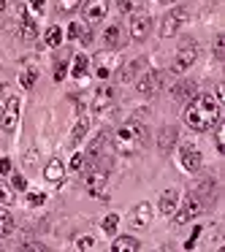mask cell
<instances>
[{"instance_id":"cell-1","label":"cell","mask_w":225,"mask_h":252,"mask_svg":"<svg viewBox=\"0 0 225 252\" xmlns=\"http://www.w3.org/2000/svg\"><path fill=\"white\" fill-rule=\"evenodd\" d=\"M185 125L195 133H206L220 125V100L212 93L193 95L185 109Z\"/></svg>"},{"instance_id":"cell-2","label":"cell","mask_w":225,"mask_h":252,"mask_svg":"<svg viewBox=\"0 0 225 252\" xmlns=\"http://www.w3.org/2000/svg\"><path fill=\"white\" fill-rule=\"evenodd\" d=\"M147 141H149V130H147V125L138 122V120H130V122H125V125H120L114 133V149L120 155H125V158L141 152V149L147 147Z\"/></svg>"},{"instance_id":"cell-3","label":"cell","mask_w":225,"mask_h":252,"mask_svg":"<svg viewBox=\"0 0 225 252\" xmlns=\"http://www.w3.org/2000/svg\"><path fill=\"white\" fill-rule=\"evenodd\" d=\"M187 22V8L185 6H174L165 11V17L160 19V38H174L182 30V25Z\"/></svg>"},{"instance_id":"cell-4","label":"cell","mask_w":225,"mask_h":252,"mask_svg":"<svg viewBox=\"0 0 225 252\" xmlns=\"http://www.w3.org/2000/svg\"><path fill=\"white\" fill-rule=\"evenodd\" d=\"M106 185H109V168H103V165H95L87 171V190L90 195H95L98 201H109V192H106Z\"/></svg>"},{"instance_id":"cell-5","label":"cell","mask_w":225,"mask_h":252,"mask_svg":"<svg viewBox=\"0 0 225 252\" xmlns=\"http://www.w3.org/2000/svg\"><path fill=\"white\" fill-rule=\"evenodd\" d=\"M179 212H174L176 214V225H185V222H190V220H195V217H201L203 214V198L201 195H187L185 201H179Z\"/></svg>"},{"instance_id":"cell-6","label":"cell","mask_w":225,"mask_h":252,"mask_svg":"<svg viewBox=\"0 0 225 252\" xmlns=\"http://www.w3.org/2000/svg\"><path fill=\"white\" fill-rule=\"evenodd\" d=\"M82 19L87 25H100L109 14V0H82Z\"/></svg>"},{"instance_id":"cell-7","label":"cell","mask_w":225,"mask_h":252,"mask_svg":"<svg viewBox=\"0 0 225 252\" xmlns=\"http://www.w3.org/2000/svg\"><path fill=\"white\" fill-rule=\"evenodd\" d=\"M128 30H130L133 41H147L149 33H152V17L144 14V11H130V25H128Z\"/></svg>"},{"instance_id":"cell-8","label":"cell","mask_w":225,"mask_h":252,"mask_svg":"<svg viewBox=\"0 0 225 252\" xmlns=\"http://www.w3.org/2000/svg\"><path fill=\"white\" fill-rule=\"evenodd\" d=\"M114 100H117V93H114V87H109V84H103V87H98V90H95L93 100H90V109H93L95 114H103V111H109L111 106H114Z\"/></svg>"},{"instance_id":"cell-9","label":"cell","mask_w":225,"mask_h":252,"mask_svg":"<svg viewBox=\"0 0 225 252\" xmlns=\"http://www.w3.org/2000/svg\"><path fill=\"white\" fill-rule=\"evenodd\" d=\"M195 60H198V46L190 41V44H185L179 52H176L171 71H174V73H182V71H187V68H193V63H195Z\"/></svg>"},{"instance_id":"cell-10","label":"cell","mask_w":225,"mask_h":252,"mask_svg":"<svg viewBox=\"0 0 225 252\" xmlns=\"http://www.w3.org/2000/svg\"><path fill=\"white\" fill-rule=\"evenodd\" d=\"M201 163H203L201 152H198L193 144H182V147H179V165H182V168L190 171V174H195V171L201 168Z\"/></svg>"},{"instance_id":"cell-11","label":"cell","mask_w":225,"mask_h":252,"mask_svg":"<svg viewBox=\"0 0 225 252\" xmlns=\"http://www.w3.org/2000/svg\"><path fill=\"white\" fill-rule=\"evenodd\" d=\"M160 84H163V76H160V71H144L141 76L136 79V90L141 95H155L160 90Z\"/></svg>"},{"instance_id":"cell-12","label":"cell","mask_w":225,"mask_h":252,"mask_svg":"<svg viewBox=\"0 0 225 252\" xmlns=\"http://www.w3.org/2000/svg\"><path fill=\"white\" fill-rule=\"evenodd\" d=\"M17 122H19V98L11 95V98L6 100V109H3V130L14 133L17 130Z\"/></svg>"},{"instance_id":"cell-13","label":"cell","mask_w":225,"mask_h":252,"mask_svg":"<svg viewBox=\"0 0 225 252\" xmlns=\"http://www.w3.org/2000/svg\"><path fill=\"white\" fill-rule=\"evenodd\" d=\"M149 222H152V203H147V201L136 203L130 209V225L133 228H147Z\"/></svg>"},{"instance_id":"cell-14","label":"cell","mask_w":225,"mask_h":252,"mask_svg":"<svg viewBox=\"0 0 225 252\" xmlns=\"http://www.w3.org/2000/svg\"><path fill=\"white\" fill-rule=\"evenodd\" d=\"M141 71H147V60H144V57H138V60L125 63V65H122V73H120V82H122V84L136 82V79L141 76Z\"/></svg>"},{"instance_id":"cell-15","label":"cell","mask_w":225,"mask_h":252,"mask_svg":"<svg viewBox=\"0 0 225 252\" xmlns=\"http://www.w3.org/2000/svg\"><path fill=\"white\" fill-rule=\"evenodd\" d=\"M44 179L49 185H63V179H65V163L60 158H52L44 168Z\"/></svg>"},{"instance_id":"cell-16","label":"cell","mask_w":225,"mask_h":252,"mask_svg":"<svg viewBox=\"0 0 225 252\" xmlns=\"http://www.w3.org/2000/svg\"><path fill=\"white\" fill-rule=\"evenodd\" d=\"M114 71V52H100L95 57V76L98 79H109Z\"/></svg>"},{"instance_id":"cell-17","label":"cell","mask_w":225,"mask_h":252,"mask_svg":"<svg viewBox=\"0 0 225 252\" xmlns=\"http://www.w3.org/2000/svg\"><path fill=\"white\" fill-rule=\"evenodd\" d=\"M103 41H106V46H109L111 52H117V49H122V44H125V35H122V25H109L106 28V33H103Z\"/></svg>"},{"instance_id":"cell-18","label":"cell","mask_w":225,"mask_h":252,"mask_svg":"<svg viewBox=\"0 0 225 252\" xmlns=\"http://www.w3.org/2000/svg\"><path fill=\"white\" fill-rule=\"evenodd\" d=\"M176 206H179V192L165 190L163 195H160V214H163V217H171V214L176 212Z\"/></svg>"},{"instance_id":"cell-19","label":"cell","mask_w":225,"mask_h":252,"mask_svg":"<svg viewBox=\"0 0 225 252\" xmlns=\"http://www.w3.org/2000/svg\"><path fill=\"white\" fill-rule=\"evenodd\" d=\"M111 250H114V252H138V250H141V241L133 239V236H114Z\"/></svg>"},{"instance_id":"cell-20","label":"cell","mask_w":225,"mask_h":252,"mask_svg":"<svg viewBox=\"0 0 225 252\" xmlns=\"http://www.w3.org/2000/svg\"><path fill=\"white\" fill-rule=\"evenodd\" d=\"M103 147H106V133H100V136H95L93 141H90V149H87V155H84V160H90V163H98Z\"/></svg>"},{"instance_id":"cell-21","label":"cell","mask_w":225,"mask_h":252,"mask_svg":"<svg viewBox=\"0 0 225 252\" xmlns=\"http://www.w3.org/2000/svg\"><path fill=\"white\" fill-rule=\"evenodd\" d=\"M87 71H90V57L84 55V52H79V55L73 57V63H71V73L76 79H84V76H87Z\"/></svg>"},{"instance_id":"cell-22","label":"cell","mask_w":225,"mask_h":252,"mask_svg":"<svg viewBox=\"0 0 225 252\" xmlns=\"http://www.w3.org/2000/svg\"><path fill=\"white\" fill-rule=\"evenodd\" d=\"M193 95H195V84H193V82H179L174 87V100H185V103H187Z\"/></svg>"},{"instance_id":"cell-23","label":"cell","mask_w":225,"mask_h":252,"mask_svg":"<svg viewBox=\"0 0 225 252\" xmlns=\"http://www.w3.org/2000/svg\"><path fill=\"white\" fill-rule=\"evenodd\" d=\"M14 230V217L6 209V203H0V236H8Z\"/></svg>"},{"instance_id":"cell-24","label":"cell","mask_w":225,"mask_h":252,"mask_svg":"<svg viewBox=\"0 0 225 252\" xmlns=\"http://www.w3.org/2000/svg\"><path fill=\"white\" fill-rule=\"evenodd\" d=\"M87 130H90V120L87 117H79V122L73 125V133H71V141L73 144H79V141H84V136H87Z\"/></svg>"},{"instance_id":"cell-25","label":"cell","mask_w":225,"mask_h":252,"mask_svg":"<svg viewBox=\"0 0 225 252\" xmlns=\"http://www.w3.org/2000/svg\"><path fill=\"white\" fill-rule=\"evenodd\" d=\"M158 144H160V149H163V152H171V147L176 144V127H163Z\"/></svg>"},{"instance_id":"cell-26","label":"cell","mask_w":225,"mask_h":252,"mask_svg":"<svg viewBox=\"0 0 225 252\" xmlns=\"http://www.w3.org/2000/svg\"><path fill=\"white\" fill-rule=\"evenodd\" d=\"M63 38H65V35H63V28H49V30H46V35H44V41H46L49 49H57V46L63 44Z\"/></svg>"},{"instance_id":"cell-27","label":"cell","mask_w":225,"mask_h":252,"mask_svg":"<svg viewBox=\"0 0 225 252\" xmlns=\"http://www.w3.org/2000/svg\"><path fill=\"white\" fill-rule=\"evenodd\" d=\"M117 225H120V217H117V214H106L103 222H100V228H103L106 236H114L117 233Z\"/></svg>"},{"instance_id":"cell-28","label":"cell","mask_w":225,"mask_h":252,"mask_svg":"<svg viewBox=\"0 0 225 252\" xmlns=\"http://www.w3.org/2000/svg\"><path fill=\"white\" fill-rule=\"evenodd\" d=\"M35 79H38V71H33V68H28V71L19 73V84H22L25 90H33Z\"/></svg>"},{"instance_id":"cell-29","label":"cell","mask_w":225,"mask_h":252,"mask_svg":"<svg viewBox=\"0 0 225 252\" xmlns=\"http://www.w3.org/2000/svg\"><path fill=\"white\" fill-rule=\"evenodd\" d=\"M35 35H38V28H35V22L30 17H25V22H22V38L25 41H33Z\"/></svg>"},{"instance_id":"cell-30","label":"cell","mask_w":225,"mask_h":252,"mask_svg":"<svg viewBox=\"0 0 225 252\" xmlns=\"http://www.w3.org/2000/svg\"><path fill=\"white\" fill-rule=\"evenodd\" d=\"M11 187H14V190H19V192H28V179H25L22 174H14V171H11Z\"/></svg>"},{"instance_id":"cell-31","label":"cell","mask_w":225,"mask_h":252,"mask_svg":"<svg viewBox=\"0 0 225 252\" xmlns=\"http://www.w3.org/2000/svg\"><path fill=\"white\" fill-rule=\"evenodd\" d=\"M214 57H217V60H225V35L223 33L214 38Z\"/></svg>"},{"instance_id":"cell-32","label":"cell","mask_w":225,"mask_h":252,"mask_svg":"<svg viewBox=\"0 0 225 252\" xmlns=\"http://www.w3.org/2000/svg\"><path fill=\"white\" fill-rule=\"evenodd\" d=\"M76 250H82V252L95 250V239L93 236H82V239H76Z\"/></svg>"},{"instance_id":"cell-33","label":"cell","mask_w":225,"mask_h":252,"mask_svg":"<svg viewBox=\"0 0 225 252\" xmlns=\"http://www.w3.org/2000/svg\"><path fill=\"white\" fill-rule=\"evenodd\" d=\"M82 33H84V25L82 22H71L68 25V38H82Z\"/></svg>"},{"instance_id":"cell-34","label":"cell","mask_w":225,"mask_h":252,"mask_svg":"<svg viewBox=\"0 0 225 252\" xmlns=\"http://www.w3.org/2000/svg\"><path fill=\"white\" fill-rule=\"evenodd\" d=\"M68 168H71V171H82V168H84V155H82V152L73 155L71 163H68Z\"/></svg>"},{"instance_id":"cell-35","label":"cell","mask_w":225,"mask_h":252,"mask_svg":"<svg viewBox=\"0 0 225 252\" xmlns=\"http://www.w3.org/2000/svg\"><path fill=\"white\" fill-rule=\"evenodd\" d=\"M14 171V163L8 158H0V176H11Z\"/></svg>"},{"instance_id":"cell-36","label":"cell","mask_w":225,"mask_h":252,"mask_svg":"<svg viewBox=\"0 0 225 252\" xmlns=\"http://www.w3.org/2000/svg\"><path fill=\"white\" fill-rule=\"evenodd\" d=\"M44 201H46L44 192H28V203H30V206H41Z\"/></svg>"},{"instance_id":"cell-37","label":"cell","mask_w":225,"mask_h":252,"mask_svg":"<svg viewBox=\"0 0 225 252\" xmlns=\"http://www.w3.org/2000/svg\"><path fill=\"white\" fill-rule=\"evenodd\" d=\"M198 236H201V225H195V228H193V233H190V239L185 241V250H193V247H195V241H198Z\"/></svg>"},{"instance_id":"cell-38","label":"cell","mask_w":225,"mask_h":252,"mask_svg":"<svg viewBox=\"0 0 225 252\" xmlns=\"http://www.w3.org/2000/svg\"><path fill=\"white\" fill-rule=\"evenodd\" d=\"M68 73V63H57V71H55V82H63Z\"/></svg>"},{"instance_id":"cell-39","label":"cell","mask_w":225,"mask_h":252,"mask_svg":"<svg viewBox=\"0 0 225 252\" xmlns=\"http://www.w3.org/2000/svg\"><path fill=\"white\" fill-rule=\"evenodd\" d=\"M79 3L82 0H60V8L63 11H73V8H79Z\"/></svg>"},{"instance_id":"cell-40","label":"cell","mask_w":225,"mask_h":252,"mask_svg":"<svg viewBox=\"0 0 225 252\" xmlns=\"http://www.w3.org/2000/svg\"><path fill=\"white\" fill-rule=\"evenodd\" d=\"M14 201V195H11V190H6V187L0 185V203H11Z\"/></svg>"},{"instance_id":"cell-41","label":"cell","mask_w":225,"mask_h":252,"mask_svg":"<svg viewBox=\"0 0 225 252\" xmlns=\"http://www.w3.org/2000/svg\"><path fill=\"white\" fill-rule=\"evenodd\" d=\"M117 6H120L122 14H130L133 11V0H117Z\"/></svg>"},{"instance_id":"cell-42","label":"cell","mask_w":225,"mask_h":252,"mask_svg":"<svg viewBox=\"0 0 225 252\" xmlns=\"http://www.w3.org/2000/svg\"><path fill=\"white\" fill-rule=\"evenodd\" d=\"M30 6H33L35 14H41V11L46 8V0H30Z\"/></svg>"},{"instance_id":"cell-43","label":"cell","mask_w":225,"mask_h":252,"mask_svg":"<svg viewBox=\"0 0 225 252\" xmlns=\"http://www.w3.org/2000/svg\"><path fill=\"white\" fill-rule=\"evenodd\" d=\"M90 41H93V30L84 28V33H82V44H90Z\"/></svg>"},{"instance_id":"cell-44","label":"cell","mask_w":225,"mask_h":252,"mask_svg":"<svg viewBox=\"0 0 225 252\" xmlns=\"http://www.w3.org/2000/svg\"><path fill=\"white\" fill-rule=\"evenodd\" d=\"M6 6H8V3H6V0H0V14H3V11H6Z\"/></svg>"},{"instance_id":"cell-45","label":"cell","mask_w":225,"mask_h":252,"mask_svg":"<svg viewBox=\"0 0 225 252\" xmlns=\"http://www.w3.org/2000/svg\"><path fill=\"white\" fill-rule=\"evenodd\" d=\"M0 111H3V106H0Z\"/></svg>"}]
</instances>
